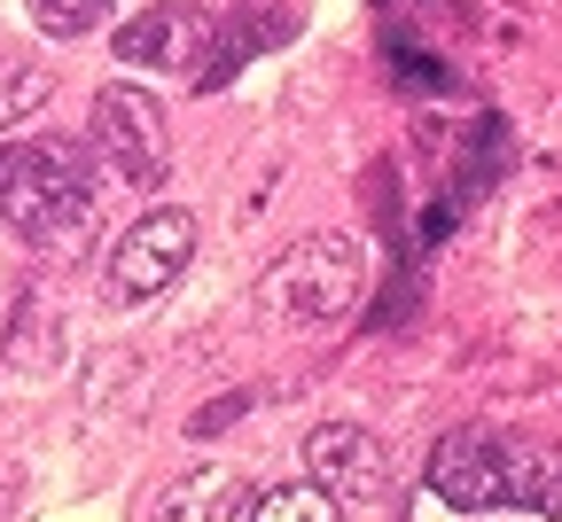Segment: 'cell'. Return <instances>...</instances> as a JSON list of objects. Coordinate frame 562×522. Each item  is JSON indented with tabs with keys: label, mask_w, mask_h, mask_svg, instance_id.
Wrapping results in <instances>:
<instances>
[{
	"label": "cell",
	"mask_w": 562,
	"mask_h": 522,
	"mask_svg": "<svg viewBox=\"0 0 562 522\" xmlns=\"http://www.w3.org/2000/svg\"><path fill=\"white\" fill-rule=\"evenodd\" d=\"M430 491L453 514H562V444L501 436V429H453L430 453Z\"/></svg>",
	"instance_id": "cell-1"
},
{
	"label": "cell",
	"mask_w": 562,
	"mask_h": 522,
	"mask_svg": "<svg viewBox=\"0 0 562 522\" xmlns=\"http://www.w3.org/2000/svg\"><path fill=\"white\" fill-rule=\"evenodd\" d=\"M0 218L40 250H79L94 235V180L70 140H24L0 164Z\"/></svg>",
	"instance_id": "cell-2"
},
{
	"label": "cell",
	"mask_w": 562,
	"mask_h": 522,
	"mask_svg": "<svg viewBox=\"0 0 562 522\" xmlns=\"http://www.w3.org/2000/svg\"><path fill=\"white\" fill-rule=\"evenodd\" d=\"M258 296L290 320H344V313H360V296H368V250L351 235H305L266 265Z\"/></svg>",
	"instance_id": "cell-3"
},
{
	"label": "cell",
	"mask_w": 562,
	"mask_h": 522,
	"mask_svg": "<svg viewBox=\"0 0 562 522\" xmlns=\"http://www.w3.org/2000/svg\"><path fill=\"white\" fill-rule=\"evenodd\" d=\"M94 148L110 157V172L125 180V188H157V172H165V110H157V94H140V87H102L94 94Z\"/></svg>",
	"instance_id": "cell-4"
},
{
	"label": "cell",
	"mask_w": 562,
	"mask_h": 522,
	"mask_svg": "<svg viewBox=\"0 0 562 522\" xmlns=\"http://www.w3.org/2000/svg\"><path fill=\"white\" fill-rule=\"evenodd\" d=\"M188 258H195V218L165 203V211H149V218H140V227L110 250V296H117V305H140V296L172 288Z\"/></svg>",
	"instance_id": "cell-5"
},
{
	"label": "cell",
	"mask_w": 562,
	"mask_h": 522,
	"mask_svg": "<svg viewBox=\"0 0 562 522\" xmlns=\"http://www.w3.org/2000/svg\"><path fill=\"white\" fill-rule=\"evenodd\" d=\"M305 468H313V491H328L336 507H360V499L391 491V453L360 421H321L305 436Z\"/></svg>",
	"instance_id": "cell-6"
},
{
	"label": "cell",
	"mask_w": 562,
	"mask_h": 522,
	"mask_svg": "<svg viewBox=\"0 0 562 522\" xmlns=\"http://www.w3.org/2000/svg\"><path fill=\"white\" fill-rule=\"evenodd\" d=\"M211 55H220V32H211V16L188 9V0H165V9L117 24V63H140V70H188L195 79Z\"/></svg>",
	"instance_id": "cell-7"
},
{
	"label": "cell",
	"mask_w": 562,
	"mask_h": 522,
	"mask_svg": "<svg viewBox=\"0 0 562 522\" xmlns=\"http://www.w3.org/2000/svg\"><path fill=\"white\" fill-rule=\"evenodd\" d=\"M243 514H250V484L235 468H195V476L165 484L140 522H243Z\"/></svg>",
	"instance_id": "cell-8"
},
{
	"label": "cell",
	"mask_w": 562,
	"mask_h": 522,
	"mask_svg": "<svg viewBox=\"0 0 562 522\" xmlns=\"http://www.w3.org/2000/svg\"><path fill=\"white\" fill-rule=\"evenodd\" d=\"M243 522H336V499H328V491H313V484H290V491L250 499V514H243Z\"/></svg>",
	"instance_id": "cell-9"
},
{
	"label": "cell",
	"mask_w": 562,
	"mask_h": 522,
	"mask_svg": "<svg viewBox=\"0 0 562 522\" xmlns=\"http://www.w3.org/2000/svg\"><path fill=\"white\" fill-rule=\"evenodd\" d=\"M47 94H55V70H40V63H0V125L32 117Z\"/></svg>",
	"instance_id": "cell-10"
},
{
	"label": "cell",
	"mask_w": 562,
	"mask_h": 522,
	"mask_svg": "<svg viewBox=\"0 0 562 522\" xmlns=\"http://www.w3.org/2000/svg\"><path fill=\"white\" fill-rule=\"evenodd\" d=\"M24 9H32V24L47 39H79V32H94L110 16V0H24Z\"/></svg>",
	"instance_id": "cell-11"
},
{
	"label": "cell",
	"mask_w": 562,
	"mask_h": 522,
	"mask_svg": "<svg viewBox=\"0 0 562 522\" xmlns=\"http://www.w3.org/2000/svg\"><path fill=\"white\" fill-rule=\"evenodd\" d=\"M243 406H250V398H220V406H203V413L188 421V436H211V429H227V421H235Z\"/></svg>",
	"instance_id": "cell-12"
}]
</instances>
